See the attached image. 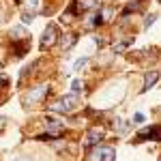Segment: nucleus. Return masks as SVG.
<instances>
[{"instance_id":"obj_18","label":"nucleus","mask_w":161,"mask_h":161,"mask_svg":"<svg viewBox=\"0 0 161 161\" xmlns=\"http://www.w3.org/2000/svg\"><path fill=\"white\" fill-rule=\"evenodd\" d=\"M86 62H88V58H80V60L73 64V69H75V71H80L82 67H86Z\"/></svg>"},{"instance_id":"obj_5","label":"nucleus","mask_w":161,"mask_h":161,"mask_svg":"<svg viewBox=\"0 0 161 161\" xmlns=\"http://www.w3.org/2000/svg\"><path fill=\"white\" fill-rule=\"evenodd\" d=\"M56 41H58V26L56 24H47L45 30H43V35H41L39 47H41L43 52H47V50H52V47L56 45Z\"/></svg>"},{"instance_id":"obj_20","label":"nucleus","mask_w":161,"mask_h":161,"mask_svg":"<svg viewBox=\"0 0 161 161\" xmlns=\"http://www.w3.org/2000/svg\"><path fill=\"white\" fill-rule=\"evenodd\" d=\"M155 24V15H148L146 19H144V28H148V26H153Z\"/></svg>"},{"instance_id":"obj_4","label":"nucleus","mask_w":161,"mask_h":161,"mask_svg":"<svg viewBox=\"0 0 161 161\" xmlns=\"http://www.w3.org/2000/svg\"><path fill=\"white\" fill-rule=\"evenodd\" d=\"M99 7V0H71V4H69V9H67V17H71V15H82V13L86 11H92V9H97Z\"/></svg>"},{"instance_id":"obj_11","label":"nucleus","mask_w":161,"mask_h":161,"mask_svg":"<svg viewBox=\"0 0 161 161\" xmlns=\"http://www.w3.org/2000/svg\"><path fill=\"white\" fill-rule=\"evenodd\" d=\"M9 39L11 41H22V39H30V35L26 32L24 26H13L11 30H9Z\"/></svg>"},{"instance_id":"obj_16","label":"nucleus","mask_w":161,"mask_h":161,"mask_svg":"<svg viewBox=\"0 0 161 161\" xmlns=\"http://www.w3.org/2000/svg\"><path fill=\"white\" fill-rule=\"evenodd\" d=\"M32 19H35V13H28V11L22 13V24H30Z\"/></svg>"},{"instance_id":"obj_12","label":"nucleus","mask_w":161,"mask_h":161,"mask_svg":"<svg viewBox=\"0 0 161 161\" xmlns=\"http://www.w3.org/2000/svg\"><path fill=\"white\" fill-rule=\"evenodd\" d=\"M161 77V71H150V73H146V77H144V86H142V92H146V90H150V88L157 84V80Z\"/></svg>"},{"instance_id":"obj_1","label":"nucleus","mask_w":161,"mask_h":161,"mask_svg":"<svg viewBox=\"0 0 161 161\" xmlns=\"http://www.w3.org/2000/svg\"><path fill=\"white\" fill-rule=\"evenodd\" d=\"M50 90H52L50 84H37V86L28 88V92L24 95V105H26V108H32V105L43 103V101L47 99Z\"/></svg>"},{"instance_id":"obj_13","label":"nucleus","mask_w":161,"mask_h":161,"mask_svg":"<svg viewBox=\"0 0 161 161\" xmlns=\"http://www.w3.org/2000/svg\"><path fill=\"white\" fill-rule=\"evenodd\" d=\"M140 9H142V2H131V4H127V7H125L123 15H129V13H133V11H140Z\"/></svg>"},{"instance_id":"obj_6","label":"nucleus","mask_w":161,"mask_h":161,"mask_svg":"<svg viewBox=\"0 0 161 161\" xmlns=\"http://www.w3.org/2000/svg\"><path fill=\"white\" fill-rule=\"evenodd\" d=\"M43 127H45V133H50L54 136L56 140L64 133V123H62L60 118H56V116H43Z\"/></svg>"},{"instance_id":"obj_2","label":"nucleus","mask_w":161,"mask_h":161,"mask_svg":"<svg viewBox=\"0 0 161 161\" xmlns=\"http://www.w3.org/2000/svg\"><path fill=\"white\" fill-rule=\"evenodd\" d=\"M77 105H80V97H77L75 92H69V95L60 97L56 103H50V105H47V110L56 112V114H69V112H73Z\"/></svg>"},{"instance_id":"obj_19","label":"nucleus","mask_w":161,"mask_h":161,"mask_svg":"<svg viewBox=\"0 0 161 161\" xmlns=\"http://www.w3.org/2000/svg\"><path fill=\"white\" fill-rule=\"evenodd\" d=\"M11 161H32V157H30V155H17V157L11 159Z\"/></svg>"},{"instance_id":"obj_8","label":"nucleus","mask_w":161,"mask_h":161,"mask_svg":"<svg viewBox=\"0 0 161 161\" xmlns=\"http://www.w3.org/2000/svg\"><path fill=\"white\" fill-rule=\"evenodd\" d=\"M11 50L15 58L26 56V52L30 50V39H22V41H11Z\"/></svg>"},{"instance_id":"obj_10","label":"nucleus","mask_w":161,"mask_h":161,"mask_svg":"<svg viewBox=\"0 0 161 161\" xmlns=\"http://www.w3.org/2000/svg\"><path fill=\"white\" fill-rule=\"evenodd\" d=\"M77 41V35H73V32H67V35H58V45L62 47V52H67V50H71L73 47V43Z\"/></svg>"},{"instance_id":"obj_22","label":"nucleus","mask_w":161,"mask_h":161,"mask_svg":"<svg viewBox=\"0 0 161 161\" xmlns=\"http://www.w3.org/2000/svg\"><path fill=\"white\" fill-rule=\"evenodd\" d=\"M133 123L142 125V123H144V116H142V114H136V116H133Z\"/></svg>"},{"instance_id":"obj_9","label":"nucleus","mask_w":161,"mask_h":161,"mask_svg":"<svg viewBox=\"0 0 161 161\" xmlns=\"http://www.w3.org/2000/svg\"><path fill=\"white\" fill-rule=\"evenodd\" d=\"M101 142H103V131H101V129H90L86 133V140H84V144H86L88 148H90V146H97Z\"/></svg>"},{"instance_id":"obj_7","label":"nucleus","mask_w":161,"mask_h":161,"mask_svg":"<svg viewBox=\"0 0 161 161\" xmlns=\"http://www.w3.org/2000/svg\"><path fill=\"white\" fill-rule=\"evenodd\" d=\"M146 140H153V142H161V125H153L148 129L140 131L136 137V142H146Z\"/></svg>"},{"instance_id":"obj_3","label":"nucleus","mask_w":161,"mask_h":161,"mask_svg":"<svg viewBox=\"0 0 161 161\" xmlns=\"http://www.w3.org/2000/svg\"><path fill=\"white\" fill-rule=\"evenodd\" d=\"M88 161H114L116 159V150L112 146H103V144H97V146H90L88 148Z\"/></svg>"},{"instance_id":"obj_15","label":"nucleus","mask_w":161,"mask_h":161,"mask_svg":"<svg viewBox=\"0 0 161 161\" xmlns=\"http://www.w3.org/2000/svg\"><path fill=\"white\" fill-rule=\"evenodd\" d=\"M82 90H84V82H82V80H73V82H71V92L77 95V92H82Z\"/></svg>"},{"instance_id":"obj_14","label":"nucleus","mask_w":161,"mask_h":161,"mask_svg":"<svg viewBox=\"0 0 161 161\" xmlns=\"http://www.w3.org/2000/svg\"><path fill=\"white\" fill-rule=\"evenodd\" d=\"M41 4V0H26V11L28 13H35Z\"/></svg>"},{"instance_id":"obj_17","label":"nucleus","mask_w":161,"mask_h":161,"mask_svg":"<svg viewBox=\"0 0 161 161\" xmlns=\"http://www.w3.org/2000/svg\"><path fill=\"white\" fill-rule=\"evenodd\" d=\"M114 125H116V129H118V131H125V129H129V125H131V123H125L123 118H118Z\"/></svg>"},{"instance_id":"obj_21","label":"nucleus","mask_w":161,"mask_h":161,"mask_svg":"<svg viewBox=\"0 0 161 161\" xmlns=\"http://www.w3.org/2000/svg\"><path fill=\"white\" fill-rule=\"evenodd\" d=\"M127 45H129V41H127V43H118V45H114V52H123Z\"/></svg>"}]
</instances>
